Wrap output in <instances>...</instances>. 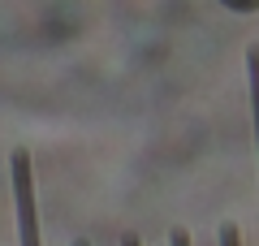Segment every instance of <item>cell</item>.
<instances>
[{
  "mask_svg": "<svg viewBox=\"0 0 259 246\" xmlns=\"http://www.w3.org/2000/svg\"><path fill=\"white\" fill-rule=\"evenodd\" d=\"M13 203H18V233H22V246H44V242H39L35 177H30V155H26V151H13Z\"/></svg>",
  "mask_w": 259,
  "mask_h": 246,
  "instance_id": "cell-1",
  "label": "cell"
},
{
  "mask_svg": "<svg viewBox=\"0 0 259 246\" xmlns=\"http://www.w3.org/2000/svg\"><path fill=\"white\" fill-rule=\"evenodd\" d=\"M121 246H139V237H125V242H121Z\"/></svg>",
  "mask_w": 259,
  "mask_h": 246,
  "instance_id": "cell-5",
  "label": "cell"
},
{
  "mask_svg": "<svg viewBox=\"0 0 259 246\" xmlns=\"http://www.w3.org/2000/svg\"><path fill=\"white\" fill-rule=\"evenodd\" d=\"M221 246H242V233H238V225H221Z\"/></svg>",
  "mask_w": 259,
  "mask_h": 246,
  "instance_id": "cell-3",
  "label": "cell"
},
{
  "mask_svg": "<svg viewBox=\"0 0 259 246\" xmlns=\"http://www.w3.org/2000/svg\"><path fill=\"white\" fill-rule=\"evenodd\" d=\"M246 87H250V117H255V151H259V44L246 52Z\"/></svg>",
  "mask_w": 259,
  "mask_h": 246,
  "instance_id": "cell-2",
  "label": "cell"
},
{
  "mask_svg": "<svg viewBox=\"0 0 259 246\" xmlns=\"http://www.w3.org/2000/svg\"><path fill=\"white\" fill-rule=\"evenodd\" d=\"M74 246H91V242H74Z\"/></svg>",
  "mask_w": 259,
  "mask_h": 246,
  "instance_id": "cell-6",
  "label": "cell"
},
{
  "mask_svg": "<svg viewBox=\"0 0 259 246\" xmlns=\"http://www.w3.org/2000/svg\"><path fill=\"white\" fill-rule=\"evenodd\" d=\"M168 246H190V233H186V229H173V237H168Z\"/></svg>",
  "mask_w": 259,
  "mask_h": 246,
  "instance_id": "cell-4",
  "label": "cell"
}]
</instances>
